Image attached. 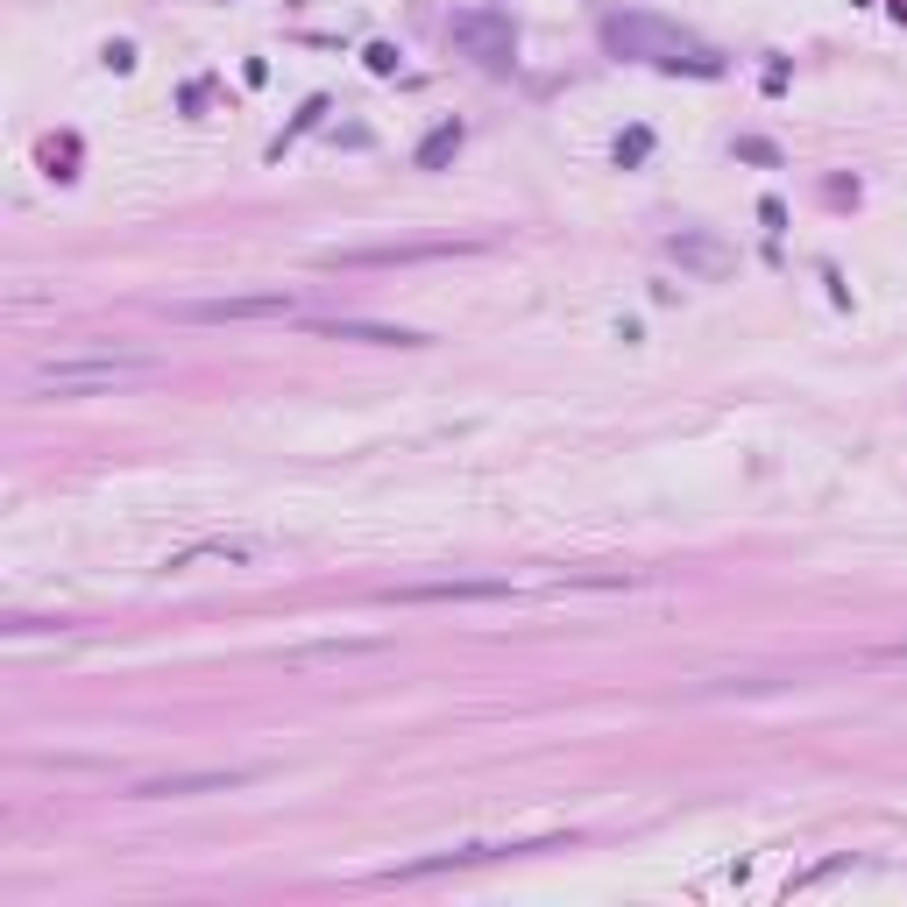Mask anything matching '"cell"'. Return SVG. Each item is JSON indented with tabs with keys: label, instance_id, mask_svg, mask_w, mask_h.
<instances>
[{
	"label": "cell",
	"instance_id": "obj_1",
	"mask_svg": "<svg viewBox=\"0 0 907 907\" xmlns=\"http://www.w3.org/2000/svg\"><path fill=\"white\" fill-rule=\"evenodd\" d=\"M603 43L617 57H638V64H659V71H695V78H723V57L709 43H695L688 29L659 22V15H610L603 22Z\"/></svg>",
	"mask_w": 907,
	"mask_h": 907
},
{
	"label": "cell",
	"instance_id": "obj_2",
	"mask_svg": "<svg viewBox=\"0 0 907 907\" xmlns=\"http://www.w3.org/2000/svg\"><path fill=\"white\" fill-rule=\"evenodd\" d=\"M149 376H156L149 355H121V348L107 355V348H100V355H57V362H36L29 383H36L43 397H78V390H128V383H149Z\"/></svg>",
	"mask_w": 907,
	"mask_h": 907
},
{
	"label": "cell",
	"instance_id": "obj_3",
	"mask_svg": "<svg viewBox=\"0 0 907 907\" xmlns=\"http://www.w3.org/2000/svg\"><path fill=\"white\" fill-rule=\"evenodd\" d=\"M482 241H376V249H319V270H397V263H447L475 256Z\"/></svg>",
	"mask_w": 907,
	"mask_h": 907
},
{
	"label": "cell",
	"instance_id": "obj_4",
	"mask_svg": "<svg viewBox=\"0 0 907 907\" xmlns=\"http://www.w3.org/2000/svg\"><path fill=\"white\" fill-rule=\"evenodd\" d=\"M305 305L291 291H241V298H178L171 319L185 326H241V319H298Z\"/></svg>",
	"mask_w": 907,
	"mask_h": 907
},
{
	"label": "cell",
	"instance_id": "obj_5",
	"mask_svg": "<svg viewBox=\"0 0 907 907\" xmlns=\"http://www.w3.org/2000/svg\"><path fill=\"white\" fill-rule=\"evenodd\" d=\"M263 780L256 766H199V773H156V780H135L128 794L135 801H192V794H234V787H249Z\"/></svg>",
	"mask_w": 907,
	"mask_h": 907
},
{
	"label": "cell",
	"instance_id": "obj_6",
	"mask_svg": "<svg viewBox=\"0 0 907 907\" xmlns=\"http://www.w3.org/2000/svg\"><path fill=\"white\" fill-rule=\"evenodd\" d=\"M454 43L475 64H489V71H511V50H518V36H511L504 15H454Z\"/></svg>",
	"mask_w": 907,
	"mask_h": 907
},
{
	"label": "cell",
	"instance_id": "obj_7",
	"mask_svg": "<svg viewBox=\"0 0 907 907\" xmlns=\"http://www.w3.org/2000/svg\"><path fill=\"white\" fill-rule=\"evenodd\" d=\"M199 560H227V567H256V560H270V539H249V532H220V539H199V546H178L163 567H199Z\"/></svg>",
	"mask_w": 907,
	"mask_h": 907
},
{
	"label": "cell",
	"instance_id": "obj_8",
	"mask_svg": "<svg viewBox=\"0 0 907 907\" xmlns=\"http://www.w3.org/2000/svg\"><path fill=\"white\" fill-rule=\"evenodd\" d=\"M525 589L511 582H411L397 589V603H518Z\"/></svg>",
	"mask_w": 907,
	"mask_h": 907
},
{
	"label": "cell",
	"instance_id": "obj_9",
	"mask_svg": "<svg viewBox=\"0 0 907 907\" xmlns=\"http://www.w3.org/2000/svg\"><path fill=\"white\" fill-rule=\"evenodd\" d=\"M390 645L383 638H326V645H298V652H284V667H355V659H383Z\"/></svg>",
	"mask_w": 907,
	"mask_h": 907
},
{
	"label": "cell",
	"instance_id": "obj_10",
	"mask_svg": "<svg viewBox=\"0 0 907 907\" xmlns=\"http://www.w3.org/2000/svg\"><path fill=\"white\" fill-rule=\"evenodd\" d=\"M326 341H369V348H426V334L411 326H383V319H312Z\"/></svg>",
	"mask_w": 907,
	"mask_h": 907
},
{
	"label": "cell",
	"instance_id": "obj_11",
	"mask_svg": "<svg viewBox=\"0 0 907 907\" xmlns=\"http://www.w3.org/2000/svg\"><path fill=\"white\" fill-rule=\"evenodd\" d=\"M667 256H674L681 270H695V277H730V249H723V241H709V234H674Z\"/></svg>",
	"mask_w": 907,
	"mask_h": 907
},
{
	"label": "cell",
	"instance_id": "obj_12",
	"mask_svg": "<svg viewBox=\"0 0 907 907\" xmlns=\"http://www.w3.org/2000/svg\"><path fill=\"white\" fill-rule=\"evenodd\" d=\"M511 844H461V851H433V858H411L397 865L390 879H426V872H454V865H489V858H504Z\"/></svg>",
	"mask_w": 907,
	"mask_h": 907
},
{
	"label": "cell",
	"instance_id": "obj_13",
	"mask_svg": "<svg viewBox=\"0 0 907 907\" xmlns=\"http://www.w3.org/2000/svg\"><path fill=\"white\" fill-rule=\"evenodd\" d=\"M461 142H468V128H461V121H440V128L419 142V171H447V163L461 156Z\"/></svg>",
	"mask_w": 907,
	"mask_h": 907
},
{
	"label": "cell",
	"instance_id": "obj_14",
	"mask_svg": "<svg viewBox=\"0 0 907 907\" xmlns=\"http://www.w3.org/2000/svg\"><path fill=\"white\" fill-rule=\"evenodd\" d=\"M645 156H652V128H638V121H631V128L610 142V163H617V171H638Z\"/></svg>",
	"mask_w": 907,
	"mask_h": 907
},
{
	"label": "cell",
	"instance_id": "obj_15",
	"mask_svg": "<svg viewBox=\"0 0 907 907\" xmlns=\"http://www.w3.org/2000/svg\"><path fill=\"white\" fill-rule=\"evenodd\" d=\"M737 163H759V171H780V149L766 135H737Z\"/></svg>",
	"mask_w": 907,
	"mask_h": 907
},
{
	"label": "cell",
	"instance_id": "obj_16",
	"mask_svg": "<svg viewBox=\"0 0 907 907\" xmlns=\"http://www.w3.org/2000/svg\"><path fill=\"white\" fill-rule=\"evenodd\" d=\"M319 114H326V100H305V107H298V121H291V128H284L277 142H270V156H284V149H291V142H298L305 128H319Z\"/></svg>",
	"mask_w": 907,
	"mask_h": 907
},
{
	"label": "cell",
	"instance_id": "obj_17",
	"mask_svg": "<svg viewBox=\"0 0 907 907\" xmlns=\"http://www.w3.org/2000/svg\"><path fill=\"white\" fill-rule=\"evenodd\" d=\"M362 64H369L376 78H390V71H397V43H369V50H362Z\"/></svg>",
	"mask_w": 907,
	"mask_h": 907
},
{
	"label": "cell",
	"instance_id": "obj_18",
	"mask_svg": "<svg viewBox=\"0 0 907 907\" xmlns=\"http://www.w3.org/2000/svg\"><path fill=\"white\" fill-rule=\"evenodd\" d=\"M759 220H766V234H787V206L780 199H759Z\"/></svg>",
	"mask_w": 907,
	"mask_h": 907
},
{
	"label": "cell",
	"instance_id": "obj_19",
	"mask_svg": "<svg viewBox=\"0 0 907 907\" xmlns=\"http://www.w3.org/2000/svg\"><path fill=\"white\" fill-rule=\"evenodd\" d=\"M893 652H900V659H907V645H893Z\"/></svg>",
	"mask_w": 907,
	"mask_h": 907
}]
</instances>
